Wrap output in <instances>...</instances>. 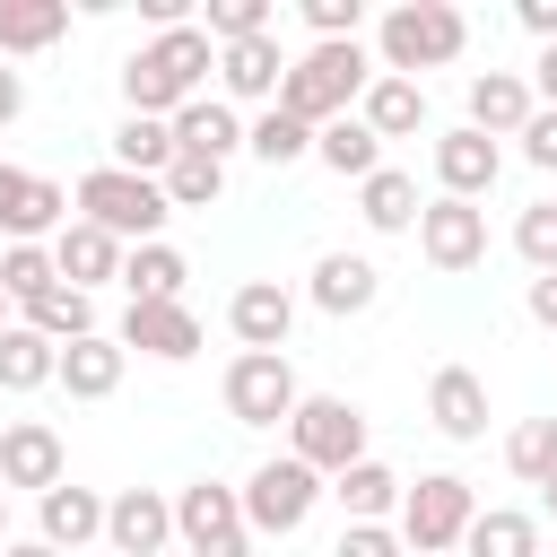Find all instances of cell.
Wrapping results in <instances>:
<instances>
[{
	"label": "cell",
	"instance_id": "cell-1",
	"mask_svg": "<svg viewBox=\"0 0 557 557\" xmlns=\"http://www.w3.org/2000/svg\"><path fill=\"white\" fill-rule=\"evenodd\" d=\"M218 70V44H209V26H165L157 44H139L131 61H122V104L131 113H157V122H174L191 96H200V78Z\"/></svg>",
	"mask_w": 557,
	"mask_h": 557
},
{
	"label": "cell",
	"instance_id": "cell-2",
	"mask_svg": "<svg viewBox=\"0 0 557 557\" xmlns=\"http://www.w3.org/2000/svg\"><path fill=\"white\" fill-rule=\"evenodd\" d=\"M366 87H374L366 44H313V52H296V61H287V78H278V113H296L305 131H322V122L357 113V96H366Z\"/></svg>",
	"mask_w": 557,
	"mask_h": 557
},
{
	"label": "cell",
	"instance_id": "cell-3",
	"mask_svg": "<svg viewBox=\"0 0 557 557\" xmlns=\"http://www.w3.org/2000/svg\"><path fill=\"white\" fill-rule=\"evenodd\" d=\"M374 44H383V78H418V70H444V61H461V44H470V17H461L453 0H400V9H383Z\"/></svg>",
	"mask_w": 557,
	"mask_h": 557
},
{
	"label": "cell",
	"instance_id": "cell-4",
	"mask_svg": "<svg viewBox=\"0 0 557 557\" xmlns=\"http://www.w3.org/2000/svg\"><path fill=\"white\" fill-rule=\"evenodd\" d=\"M78 218L87 226H104L122 252L131 244H165V191L148 183V174H122V165H96V174H78Z\"/></svg>",
	"mask_w": 557,
	"mask_h": 557
},
{
	"label": "cell",
	"instance_id": "cell-5",
	"mask_svg": "<svg viewBox=\"0 0 557 557\" xmlns=\"http://www.w3.org/2000/svg\"><path fill=\"white\" fill-rule=\"evenodd\" d=\"M287 453L313 479H339L348 461H366V409L357 400H331V392H305L296 418H287Z\"/></svg>",
	"mask_w": 557,
	"mask_h": 557
},
{
	"label": "cell",
	"instance_id": "cell-6",
	"mask_svg": "<svg viewBox=\"0 0 557 557\" xmlns=\"http://www.w3.org/2000/svg\"><path fill=\"white\" fill-rule=\"evenodd\" d=\"M470 513H479L470 479H453V470H426L418 487H400V548H409V557H444V548H461Z\"/></svg>",
	"mask_w": 557,
	"mask_h": 557
},
{
	"label": "cell",
	"instance_id": "cell-7",
	"mask_svg": "<svg viewBox=\"0 0 557 557\" xmlns=\"http://www.w3.org/2000/svg\"><path fill=\"white\" fill-rule=\"evenodd\" d=\"M235 496H244V531H278V540H287V531H305V513L322 505V479H313L296 453H278V461H261Z\"/></svg>",
	"mask_w": 557,
	"mask_h": 557
},
{
	"label": "cell",
	"instance_id": "cell-8",
	"mask_svg": "<svg viewBox=\"0 0 557 557\" xmlns=\"http://www.w3.org/2000/svg\"><path fill=\"white\" fill-rule=\"evenodd\" d=\"M296 366L287 357H261V348H244L235 366H226V418L235 426H287L296 418Z\"/></svg>",
	"mask_w": 557,
	"mask_h": 557
},
{
	"label": "cell",
	"instance_id": "cell-9",
	"mask_svg": "<svg viewBox=\"0 0 557 557\" xmlns=\"http://www.w3.org/2000/svg\"><path fill=\"white\" fill-rule=\"evenodd\" d=\"M418 252H426L435 270H479V261H487V209L435 191V200L418 209Z\"/></svg>",
	"mask_w": 557,
	"mask_h": 557
},
{
	"label": "cell",
	"instance_id": "cell-10",
	"mask_svg": "<svg viewBox=\"0 0 557 557\" xmlns=\"http://www.w3.org/2000/svg\"><path fill=\"white\" fill-rule=\"evenodd\" d=\"M70 226V191L52 174H26V165H0V235L9 244H44Z\"/></svg>",
	"mask_w": 557,
	"mask_h": 557
},
{
	"label": "cell",
	"instance_id": "cell-11",
	"mask_svg": "<svg viewBox=\"0 0 557 557\" xmlns=\"http://www.w3.org/2000/svg\"><path fill=\"white\" fill-rule=\"evenodd\" d=\"M226 331H235L244 348H261V357H287L296 296H287L278 278H244V287H235V305H226Z\"/></svg>",
	"mask_w": 557,
	"mask_h": 557
},
{
	"label": "cell",
	"instance_id": "cell-12",
	"mask_svg": "<svg viewBox=\"0 0 557 557\" xmlns=\"http://www.w3.org/2000/svg\"><path fill=\"white\" fill-rule=\"evenodd\" d=\"M174 540H191V557H209V548L244 540V496H235V487H218V479H191V487L174 496Z\"/></svg>",
	"mask_w": 557,
	"mask_h": 557
},
{
	"label": "cell",
	"instance_id": "cell-13",
	"mask_svg": "<svg viewBox=\"0 0 557 557\" xmlns=\"http://www.w3.org/2000/svg\"><path fill=\"white\" fill-rule=\"evenodd\" d=\"M104 540H113L122 557H165L174 505H165L157 487H122V496H104Z\"/></svg>",
	"mask_w": 557,
	"mask_h": 557
},
{
	"label": "cell",
	"instance_id": "cell-14",
	"mask_svg": "<svg viewBox=\"0 0 557 557\" xmlns=\"http://www.w3.org/2000/svg\"><path fill=\"white\" fill-rule=\"evenodd\" d=\"M218 78L235 104H278V78H287V52L278 35H244V44H218Z\"/></svg>",
	"mask_w": 557,
	"mask_h": 557
},
{
	"label": "cell",
	"instance_id": "cell-15",
	"mask_svg": "<svg viewBox=\"0 0 557 557\" xmlns=\"http://www.w3.org/2000/svg\"><path fill=\"white\" fill-rule=\"evenodd\" d=\"M496 174H505V148H496V139H479L470 122L435 139V183H444V200H479Z\"/></svg>",
	"mask_w": 557,
	"mask_h": 557
},
{
	"label": "cell",
	"instance_id": "cell-16",
	"mask_svg": "<svg viewBox=\"0 0 557 557\" xmlns=\"http://www.w3.org/2000/svg\"><path fill=\"white\" fill-rule=\"evenodd\" d=\"M52 270H61V287H78V296H96L104 278H122V244H113L104 226H87V218H70V226L52 235Z\"/></svg>",
	"mask_w": 557,
	"mask_h": 557
},
{
	"label": "cell",
	"instance_id": "cell-17",
	"mask_svg": "<svg viewBox=\"0 0 557 557\" xmlns=\"http://www.w3.org/2000/svg\"><path fill=\"white\" fill-rule=\"evenodd\" d=\"M122 366H131V348H122V339H104V331H87V339H70V348H61L52 383H61L70 400H113V392H122Z\"/></svg>",
	"mask_w": 557,
	"mask_h": 557
},
{
	"label": "cell",
	"instance_id": "cell-18",
	"mask_svg": "<svg viewBox=\"0 0 557 557\" xmlns=\"http://www.w3.org/2000/svg\"><path fill=\"white\" fill-rule=\"evenodd\" d=\"M426 418H435V435L479 444V435H487V383H479L470 366H435V383H426Z\"/></svg>",
	"mask_w": 557,
	"mask_h": 557
},
{
	"label": "cell",
	"instance_id": "cell-19",
	"mask_svg": "<svg viewBox=\"0 0 557 557\" xmlns=\"http://www.w3.org/2000/svg\"><path fill=\"white\" fill-rule=\"evenodd\" d=\"M122 348L183 366V357L200 348V313H191V305H131V313H122Z\"/></svg>",
	"mask_w": 557,
	"mask_h": 557
},
{
	"label": "cell",
	"instance_id": "cell-20",
	"mask_svg": "<svg viewBox=\"0 0 557 557\" xmlns=\"http://www.w3.org/2000/svg\"><path fill=\"white\" fill-rule=\"evenodd\" d=\"M0 487H61V435L44 426V418H17L9 435H0Z\"/></svg>",
	"mask_w": 557,
	"mask_h": 557
},
{
	"label": "cell",
	"instance_id": "cell-21",
	"mask_svg": "<svg viewBox=\"0 0 557 557\" xmlns=\"http://www.w3.org/2000/svg\"><path fill=\"white\" fill-rule=\"evenodd\" d=\"M174 157H209V165H226L235 148H244V122H235V104H218V96H191L174 122Z\"/></svg>",
	"mask_w": 557,
	"mask_h": 557
},
{
	"label": "cell",
	"instance_id": "cell-22",
	"mask_svg": "<svg viewBox=\"0 0 557 557\" xmlns=\"http://www.w3.org/2000/svg\"><path fill=\"white\" fill-rule=\"evenodd\" d=\"M531 113H540V104H531V78H513V70L470 78V131H479V139H513Z\"/></svg>",
	"mask_w": 557,
	"mask_h": 557
},
{
	"label": "cell",
	"instance_id": "cell-23",
	"mask_svg": "<svg viewBox=\"0 0 557 557\" xmlns=\"http://www.w3.org/2000/svg\"><path fill=\"white\" fill-rule=\"evenodd\" d=\"M374 296H383V270H374L366 252H322V261H313V305H322V313L348 322V313H366Z\"/></svg>",
	"mask_w": 557,
	"mask_h": 557
},
{
	"label": "cell",
	"instance_id": "cell-24",
	"mask_svg": "<svg viewBox=\"0 0 557 557\" xmlns=\"http://www.w3.org/2000/svg\"><path fill=\"white\" fill-rule=\"evenodd\" d=\"M35 505H44V548H61V557L104 531V496H96V487H70V479H61V487H44Z\"/></svg>",
	"mask_w": 557,
	"mask_h": 557
},
{
	"label": "cell",
	"instance_id": "cell-25",
	"mask_svg": "<svg viewBox=\"0 0 557 557\" xmlns=\"http://www.w3.org/2000/svg\"><path fill=\"white\" fill-rule=\"evenodd\" d=\"M357 122H366L374 139H409V131L426 122V87H418V78H383V70H374V87L357 96Z\"/></svg>",
	"mask_w": 557,
	"mask_h": 557
},
{
	"label": "cell",
	"instance_id": "cell-26",
	"mask_svg": "<svg viewBox=\"0 0 557 557\" xmlns=\"http://www.w3.org/2000/svg\"><path fill=\"white\" fill-rule=\"evenodd\" d=\"M183 278H191V261H183L174 244H131V252H122L131 305H183Z\"/></svg>",
	"mask_w": 557,
	"mask_h": 557
},
{
	"label": "cell",
	"instance_id": "cell-27",
	"mask_svg": "<svg viewBox=\"0 0 557 557\" xmlns=\"http://www.w3.org/2000/svg\"><path fill=\"white\" fill-rule=\"evenodd\" d=\"M400 487H409V479H400V470H383V461L366 453V461H348L322 496H339V505H348V522H383V513H400Z\"/></svg>",
	"mask_w": 557,
	"mask_h": 557
},
{
	"label": "cell",
	"instance_id": "cell-28",
	"mask_svg": "<svg viewBox=\"0 0 557 557\" xmlns=\"http://www.w3.org/2000/svg\"><path fill=\"white\" fill-rule=\"evenodd\" d=\"M357 218H366L374 235H409V226H418V183H409L400 165H374V174L357 183Z\"/></svg>",
	"mask_w": 557,
	"mask_h": 557
},
{
	"label": "cell",
	"instance_id": "cell-29",
	"mask_svg": "<svg viewBox=\"0 0 557 557\" xmlns=\"http://www.w3.org/2000/svg\"><path fill=\"white\" fill-rule=\"evenodd\" d=\"M313 157H322L339 183H366V174L383 165V139H374L357 113H339V122H322V131H313Z\"/></svg>",
	"mask_w": 557,
	"mask_h": 557
},
{
	"label": "cell",
	"instance_id": "cell-30",
	"mask_svg": "<svg viewBox=\"0 0 557 557\" xmlns=\"http://www.w3.org/2000/svg\"><path fill=\"white\" fill-rule=\"evenodd\" d=\"M70 35V0H0V61L9 52H44Z\"/></svg>",
	"mask_w": 557,
	"mask_h": 557
},
{
	"label": "cell",
	"instance_id": "cell-31",
	"mask_svg": "<svg viewBox=\"0 0 557 557\" xmlns=\"http://www.w3.org/2000/svg\"><path fill=\"white\" fill-rule=\"evenodd\" d=\"M461 548L470 557H540V522L513 513V505H479L470 531H461Z\"/></svg>",
	"mask_w": 557,
	"mask_h": 557
},
{
	"label": "cell",
	"instance_id": "cell-32",
	"mask_svg": "<svg viewBox=\"0 0 557 557\" xmlns=\"http://www.w3.org/2000/svg\"><path fill=\"white\" fill-rule=\"evenodd\" d=\"M17 313H26V331H35V339H52V348H70V339H87V331H96V305H87L78 287H61V278H52L35 305H17Z\"/></svg>",
	"mask_w": 557,
	"mask_h": 557
},
{
	"label": "cell",
	"instance_id": "cell-33",
	"mask_svg": "<svg viewBox=\"0 0 557 557\" xmlns=\"http://www.w3.org/2000/svg\"><path fill=\"white\" fill-rule=\"evenodd\" d=\"M52 366H61V348H52V339H35L26 322H9V331H0V392H44V383H52Z\"/></svg>",
	"mask_w": 557,
	"mask_h": 557
},
{
	"label": "cell",
	"instance_id": "cell-34",
	"mask_svg": "<svg viewBox=\"0 0 557 557\" xmlns=\"http://www.w3.org/2000/svg\"><path fill=\"white\" fill-rule=\"evenodd\" d=\"M113 165H122V174H148V183H157V174L174 165V131H165L157 113H131V122L113 131Z\"/></svg>",
	"mask_w": 557,
	"mask_h": 557
},
{
	"label": "cell",
	"instance_id": "cell-35",
	"mask_svg": "<svg viewBox=\"0 0 557 557\" xmlns=\"http://www.w3.org/2000/svg\"><path fill=\"white\" fill-rule=\"evenodd\" d=\"M505 470H513L522 487H557V418H522V426L505 435Z\"/></svg>",
	"mask_w": 557,
	"mask_h": 557
},
{
	"label": "cell",
	"instance_id": "cell-36",
	"mask_svg": "<svg viewBox=\"0 0 557 557\" xmlns=\"http://www.w3.org/2000/svg\"><path fill=\"white\" fill-rule=\"evenodd\" d=\"M157 191H165V209H218L226 165H209V157H174V165L157 174Z\"/></svg>",
	"mask_w": 557,
	"mask_h": 557
},
{
	"label": "cell",
	"instance_id": "cell-37",
	"mask_svg": "<svg viewBox=\"0 0 557 557\" xmlns=\"http://www.w3.org/2000/svg\"><path fill=\"white\" fill-rule=\"evenodd\" d=\"M52 278H61L52 270V244H0V296L9 305H35Z\"/></svg>",
	"mask_w": 557,
	"mask_h": 557
},
{
	"label": "cell",
	"instance_id": "cell-38",
	"mask_svg": "<svg viewBox=\"0 0 557 557\" xmlns=\"http://www.w3.org/2000/svg\"><path fill=\"white\" fill-rule=\"evenodd\" d=\"M244 148H252L261 165H296V157H313V131H305L296 113H278V104H270V113L244 131Z\"/></svg>",
	"mask_w": 557,
	"mask_h": 557
},
{
	"label": "cell",
	"instance_id": "cell-39",
	"mask_svg": "<svg viewBox=\"0 0 557 557\" xmlns=\"http://www.w3.org/2000/svg\"><path fill=\"white\" fill-rule=\"evenodd\" d=\"M513 252H522L531 270H557V200H531V209L513 218Z\"/></svg>",
	"mask_w": 557,
	"mask_h": 557
},
{
	"label": "cell",
	"instance_id": "cell-40",
	"mask_svg": "<svg viewBox=\"0 0 557 557\" xmlns=\"http://www.w3.org/2000/svg\"><path fill=\"white\" fill-rule=\"evenodd\" d=\"M270 35V0H209V44H244Z\"/></svg>",
	"mask_w": 557,
	"mask_h": 557
},
{
	"label": "cell",
	"instance_id": "cell-41",
	"mask_svg": "<svg viewBox=\"0 0 557 557\" xmlns=\"http://www.w3.org/2000/svg\"><path fill=\"white\" fill-rule=\"evenodd\" d=\"M305 26H313V44H357L366 0H305Z\"/></svg>",
	"mask_w": 557,
	"mask_h": 557
},
{
	"label": "cell",
	"instance_id": "cell-42",
	"mask_svg": "<svg viewBox=\"0 0 557 557\" xmlns=\"http://www.w3.org/2000/svg\"><path fill=\"white\" fill-rule=\"evenodd\" d=\"M331 557H409V548H400V531H392V522H348Z\"/></svg>",
	"mask_w": 557,
	"mask_h": 557
},
{
	"label": "cell",
	"instance_id": "cell-43",
	"mask_svg": "<svg viewBox=\"0 0 557 557\" xmlns=\"http://www.w3.org/2000/svg\"><path fill=\"white\" fill-rule=\"evenodd\" d=\"M513 139H522V157H531L540 174H557V113H531V122H522Z\"/></svg>",
	"mask_w": 557,
	"mask_h": 557
},
{
	"label": "cell",
	"instance_id": "cell-44",
	"mask_svg": "<svg viewBox=\"0 0 557 557\" xmlns=\"http://www.w3.org/2000/svg\"><path fill=\"white\" fill-rule=\"evenodd\" d=\"M531 104L557 113V44H540V61H531Z\"/></svg>",
	"mask_w": 557,
	"mask_h": 557
},
{
	"label": "cell",
	"instance_id": "cell-45",
	"mask_svg": "<svg viewBox=\"0 0 557 557\" xmlns=\"http://www.w3.org/2000/svg\"><path fill=\"white\" fill-rule=\"evenodd\" d=\"M522 305H531V322H548V331H557V270H540V278H531V296H522Z\"/></svg>",
	"mask_w": 557,
	"mask_h": 557
},
{
	"label": "cell",
	"instance_id": "cell-46",
	"mask_svg": "<svg viewBox=\"0 0 557 557\" xmlns=\"http://www.w3.org/2000/svg\"><path fill=\"white\" fill-rule=\"evenodd\" d=\"M17 113H26V78H17V70H9V61H0V131H9V122H17Z\"/></svg>",
	"mask_w": 557,
	"mask_h": 557
},
{
	"label": "cell",
	"instance_id": "cell-47",
	"mask_svg": "<svg viewBox=\"0 0 557 557\" xmlns=\"http://www.w3.org/2000/svg\"><path fill=\"white\" fill-rule=\"evenodd\" d=\"M522 26H531L540 44H557V0H522Z\"/></svg>",
	"mask_w": 557,
	"mask_h": 557
},
{
	"label": "cell",
	"instance_id": "cell-48",
	"mask_svg": "<svg viewBox=\"0 0 557 557\" xmlns=\"http://www.w3.org/2000/svg\"><path fill=\"white\" fill-rule=\"evenodd\" d=\"M0 557H61V548H44V540H9Z\"/></svg>",
	"mask_w": 557,
	"mask_h": 557
},
{
	"label": "cell",
	"instance_id": "cell-49",
	"mask_svg": "<svg viewBox=\"0 0 557 557\" xmlns=\"http://www.w3.org/2000/svg\"><path fill=\"white\" fill-rule=\"evenodd\" d=\"M0 548H9V487H0Z\"/></svg>",
	"mask_w": 557,
	"mask_h": 557
},
{
	"label": "cell",
	"instance_id": "cell-50",
	"mask_svg": "<svg viewBox=\"0 0 557 557\" xmlns=\"http://www.w3.org/2000/svg\"><path fill=\"white\" fill-rule=\"evenodd\" d=\"M9 313H17V305H9V296H0V331H9Z\"/></svg>",
	"mask_w": 557,
	"mask_h": 557
},
{
	"label": "cell",
	"instance_id": "cell-51",
	"mask_svg": "<svg viewBox=\"0 0 557 557\" xmlns=\"http://www.w3.org/2000/svg\"><path fill=\"white\" fill-rule=\"evenodd\" d=\"M540 496H548V513H557V487H540Z\"/></svg>",
	"mask_w": 557,
	"mask_h": 557
}]
</instances>
